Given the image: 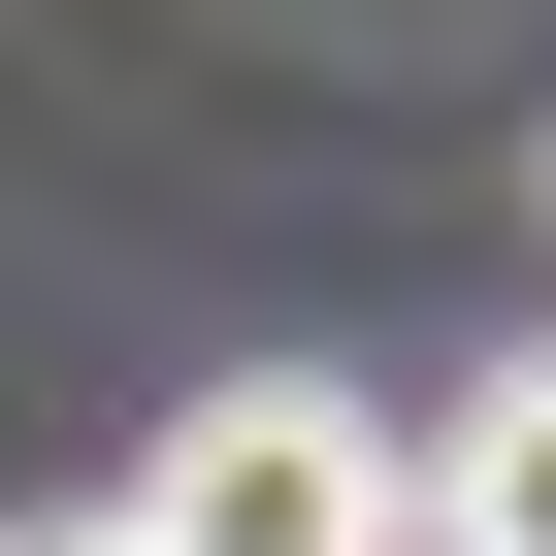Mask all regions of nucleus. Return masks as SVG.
Masks as SVG:
<instances>
[{"label": "nucleus", "instance_id": "obj_2", "mask_svg": "<svg viewBox=\"0 0 556 556\" xmlns=\"http://www.w3.org/2000/svg\"><path fill=\"white\" fill-rule=\"evenodd\" d=\"M426 556H556V361H523V393H458V458H426Z\"/></svg>", "mask_w": 556, "mask_h": 556}, {"label": "nucleus", "instance_id": "obj_3", "mask_svg": "<svg viewBox=\"0 0 556 556\" xmlns=\"http://www.w3.org/2000/svg\"><path fill=\"white\" fill-rule=\"evenodd\" d=\"M0 556H164V523H131V491H99V523H0Z\"/></svg>", "mask_w": 556, "mask_h": 556}, {"label": "nucleus", "instance_id": "obj_1", "mask_svg": "<svg viewBox=\"0 0 556 556\" xmlns=\"http://www.w3.org/2000/svg\"><path fill=\"white\" fill-rule=\"evenodd\" d=\"M131 523H164V556H426V458H393L361 393H197V426L131 458Z\"/></svg>", "mask_w": 556, "mask_h": 556}]
</instances>
